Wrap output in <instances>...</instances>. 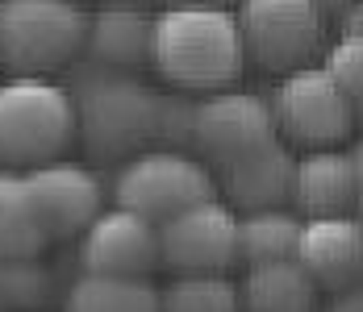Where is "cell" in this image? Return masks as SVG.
<instances>
[{"instance_id":"cell-1","label":"cell","mask_w":363,"mask_h":312,"mask_svg":"<svg viewBox=\"0 0 363 312\" xmlns=\"http://www.w3.org/2000/svg\"><path fill=\"white\" fill-rule=\"evenodd\" d=\"M150 67L180 92H225L247 71L238 17L225 4H167L150 17Z\"/></svg>"},{"instance_id":"cell-2","label":"cell","mask_w":363,"mask_h":312,"mask_svg":"<svg viewBox=\"0 0 363 312\" xmlns=\"http://www.w3.org/2000/svg\"><path fill=\"white\" fill-rule=\"evenodd\" d=\"M79 141L75 96L50 75L0 79V167L34 171L63 158Z\"/></svg>"},{"instance_id":"cell-3","label":"cell","mask_w":363,"mask_h":312,"mask_svg":"<svg viewBox=\"0 0 363 312\" xmlns=\"http://www.w3.org/2000/svg\"><path fill=\"white\" fill-rule=\"evenodd\" d=\"M88 13L75 0H0V67L55 75L88 46Z\"/></svg>"},{"instance_id":"cell-4","label":"cell","mask_w":363,"mask_h":312,"mask_svg":"<svg viewBox=\"0 0 363 312\" xmlns=\"http://www.w3.org/2000/svg\"><path fill=\"white\" fill-rule=\"evenodd\" d=\"M267 104H272L280 141L301 154L305 150H338L355 138V125H359L355 104L347 100V92L322 63L280 75V88Z\"/></svg>"},{"instance_id":"cell-5","label":"cell","mask_w":363,"mask_h":312,"mask_svg":"<svg viewBox=\"0 0 363 312\" xmlns=\"http://www.w3.org/2000/svg\"><path fill=\"white\" fill-rule=\"evenodd\" d=\"M205 200H218V179L201 158L180 150H143L125 158L113 179V204L146 216L150 225H163Z\"/></svg>"},{"instance_id":"cell-6","label":"cell","mask_w":363,"mask_h":312,"mask_svg":"<svg viewBox=\"0 0 363 312\" xmlns=\"http://www.w3.org/2000/svg\"><path fill=\"white\" fill-rule=\"evenodd\" d=\"M238 34L247 63L289 75L309 67L326 46V8L318 0H238Z\"/></svg>"},{"instance_id":"cell-7","label":"cell","mask_w":363,"mask_h":312,"mask_svg":"<svg viewBox=\"0 0 363 312\" xmlns=\"http://www.w3.org/2000/svg\"><path fill=\"white\" fill-rule=\"evenodd\" d=\"M276 138L280 134L272 104L251 92H209L188 112V141L196 146L205 167H230Z\"/></svg>"},{"instance_id":"cell-8","label":"cell","mask_w":363,"mask_h":312,"mask_svg":"<svg viewBox=\"0 0 363 312\" xmlns=\"http://www.w3.org/2000/svg\"><path fill=\"white\" fill-rule=\"evenodd\" d=\"M159 267L172 275H230L238 267V212L218 196L163 221Z\"/></svg>"},{"instance_id":"cell-9","label":"cell","mask_w":363,"mask_h":312,"mask_svg":"<svg viewBox=\"0 0 363 312\" xmlns=\"http://www.w3.org/2000/svg\"><path fill=\"white\" fill-rule=\"evenodd\" d=\"M75 108L79 129L88 125L92 141H101L105 150H125L167 129V100H159L134 79H101L88 88L84 104L75 100Z\"/></svg>"},{"instance_id":"cell-10","label":"cell","mask_w":363,"mask_h":312,"mask_svg":"<svg viewBox=\"0 0 363 312\" xmlns=\"http://www.w3.org/2000/svg\"><path fill=\"white\" fill-rule=\"evenodd\" d=\"M26 187H30L34 212L50 242H72L105 212V187L96 171L67 163V158L26 171Z\"/></svg>"},{"instance_id":"cell-11","label":"cell","mask_w":363,"mask_h":312,"mask_svg":"<svg viewBox=\"0 0 363 312\" xmlns=\"http://www.w3.org/2000/svg\"><path fill=\"white\" fill-rule=\"evenodd\" d=\"M79 267L92 275H143L159 271V225L130 208H105L79 233Z\"/></svg>"},{"instance_id":"cell-12","label":"cell","mask_w":363,"mask_h":312,"mask_svg":"<svg viewBox=\"0 0 363 312\" xmlns=\"http://www.w3.org/2000/svg\"><path fill=\"white\" fill-rule=\"evenodd\" d=\"M296 262L313 275L322 291L342 296L363 287V221L355 212L305 221L296 242Z\"/></svg>"},{"instance_id":"cell-13","label":"cell","mask_w":363,"mask_h":312,"mask_svg":"<svg viewBox=\"0 0 363 312\" xmlns=\"http://www.w3.org/2000/svg\"><path fill=\"white\" fill-rule=\"evenodd\" d=\"M292 212L301 221L347 216L359 204V167L351 150H305L292 171Z\"/></svg>"},{"instance_id":"cell-14","label":"cell","mask_w":363,"mask_h":312,"mask_svg":"<svg viewBox=\"0 0 363 312\" xmlns=\"http://www.w3.org/2000/svg\"><path fill=\"white\" fill-rule=\"evenodd\" d=\"M292 171H296V154L284 141H267L251 150L247 158L230 163V167H218V192H225V204L242 208V212H255V208H280L289 204L292 196Z\"/></svg>"},{"instance_id":"cell-15","label":"cell","mask_w":363,"mask_h":312,"mask_svg":"<svg viewBox=\"0 0 363 312\" xmlns=\"http://www.w3.org/2000/svg\"><path fill=\"white\" fill-rule=\"evenodd\" d=\"M238 304L242 312H318L322 287L296 258L263 262V267H247L238 283Z\"/></svg>"},{"instance_id":"cell-16","label":"cell","mask_w":363,"mask_h":312,"mask_svg":"<svg viewBox=\"0 0 363 312\" xmlns=\"http://www.w3.org/2000/svg\"><path fill=\"white\" fill-rule=\"evenodd\" d=\"M63 312H159V287L143 275H84L63 296Z\"/></svg>"},{"instance_id":"cell-17","label":"cell","mask_w":363,"mask_h":312,"mask_svg":"<svg viewBox=\"0 0 363 312\" xmlns=\"http://www.w3.org/2000/svg\"><path fill=\"white\" fill-rule=\"evenodd\" d=\"M46 245L50 238L34 212L26 171L0 167V258H42Z\"/></svg>"},{"instance_id":"cell-18","label":"cell","mask_w":363,"mask_h":312,"mask_svg":"<svg viewBox=\"0 0 363 312\" xmlns=\"http://www.w3.org/2000/svg\"><path fill=\"white\" fill-rule=\"evenodd\" d=\"M301 216L289 208H255L238 216V262L263 267V262H289L296 258L301 242Z\"/></svg>"},{"instance_id":"cell-19","label":"cell","mask_w":363,"mask_h":312,"mask_svg":"<svg viewBox=\"0 0 363 312\" xmlns=\"http://www.w3.org/2000/svg\"><path fill=\"white\" fill-rule=\"evenodd\" d=\"M96 63L105 67H134L150 59V17L130 8H105L101 17L88 21V46Z\"/></svg>"},{"instance_id":"cell-20","label":"cell","mask_w":363,"mask_h":312,"mask_svg":"<svg viewBox=\"0 0 363 312\" xmlns=\"http://www.w3.org/2000/svg\"><path fill=\"white\" fill-rule=\"evenodd\" d=\"M159 312H242L230 275H172L159 291Z\"/></svg>"},{"instance_id":"cell-21","label":"cell","mask_w":363,"mask_h":312,"mask_svg":"<svg viewBox=\"0 0 363 312\" xmlns=\"http://www.w3.org/2000/svg\"><path fill=\"white\" fill-rule=\"evenodd\" d=\"M55 300V271L42 258H0V312H42Z\"/></svg>"},{"instance_id":"cell-22","label":"cell","mask_w":363,"mask_h":312,"mask_svg":"<svg viewBox=\"0 0 363 312\" xmlns=\"http://www.w3.org/2000/svg\"><path fill=\"white\" fill-rule=\"evenodd\" d=\"M322 67L338 79V88L347 92V100L355 104V112L363 121V37H338L326 50Z\"/></svg>"},{"instance_id":"cell-23","label":"cell","mask_w":363,"mask_h":312,"mask_svg":"<svg viewBox=\"0 0 363 312\" xmlns=\"http://www.w3.org/2000/svg\"><path fill=\"white\" fill-rule=\"evenodd\" d=\"M338 37H363V0L338 13Z\"/></svg>"},{"instance_id":"cell-24","label":"cell","mask_w":363,"mask_h":312,"mask_svg":"<svg viewBox=\"0 0 363 312\" xmlns=\"http://www.w3.org/2000/svg\"><path fill=\"white\" fill-rule=\"evenodd\" d=\"M330 312H363V287H355V291H342V296L330 304Z\"/></svg>"},{"instance_id":"cell-25","label":"cell","mask_w":363,"mask_h":312,"mask_svg":"<svg viewBox=\"0 0 363 312\" xmlns=\"http://www.w3.org/2000/svg\"><path fill=\"white\" fill-rule=\"evenodd\" d=\"M351 154H355V167H359V204H355V216L363 221V146L359 150H351Z\"/></svg>"},{"instance_id":"cell-26","label":"cell","mask_w":363,"mask_h":312,"mask_svg":"<svg viewBox=\"0 0 363 312\" xmlns=\"http://www.w3.org/2000/svg\"><path fill=\"white\" fill-rule=\"evenodd\" d=\"M318 4L326 8V17H338V13H342L347 4H359V0H318Z\"/></svg>"},{"instance_id":"cell-27","label":"cell","mask_w":363,"mask_h":312,"mask_svg":"<svg viewBox=\"0 0 363 312\" xmlns=\"http://www.w3.org/2000/svg\"><path fill=\"white\" fill-rule=\"evenodd\" d=\"M172 4H230V0H172Z\"/></svg>"}]
</instances>
